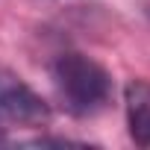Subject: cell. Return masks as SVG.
Returning a JSON list of instances; mask_svg holds the SVG:
<instances>
[{"label":"cell","mask_w":150,"mask_h":150,"mask_svg":"<svg viewBox=\"0 0 150 150\" xmlns=\"http://www.w3.org/2000/svg\"><path fill=\"white\" fill-rule=\"evenodd\" d=\"M3 141H6V135H3V132H0V144H3Z\"/></svg>","instance_id":"4"},{"label":"cell","mask_w":150,"mask_h":150,"mask_svg":"<svg viewBox=\"0 0 150 150\" xmlns=\"http://www.w3.org/2000/svg\"><path fill=\"white\" fill-rule=\"evenodd\" d=\"M53 86L59 100L71 115H94L97 109L106 106L112 94V80L103 65L88 59L86 53H62L53 68Z\"/></svg>","instance_id":"1"},{"label":"cell","mask_w":150,"mask_h":150,"mask_svg":"<svg viewBox=\"0 0 150 150\" xmlns=\"http://www.w3.org/2000/svg\"><path fill=\"white\" fill-rule=\"evenodd\" d=\"M124 106H127V127L129 138L150 150V83L132 80L124 88Z\"/></svg>","instance_id":"3"},{"label":"cell","mask_w":150,"mask_h":150,"mask_svg":"<svg viewBox=\"0 0 150 150\" xmlns=\"http://www.w3.org/2000/svg\"><path fill=\"white\" fill-rule=\"evenodd\" d=\"M0 121L18 127H41L50 121V106L15 71L0 65Z\"/></svg>","instance_id":"2"}]
</instances>
